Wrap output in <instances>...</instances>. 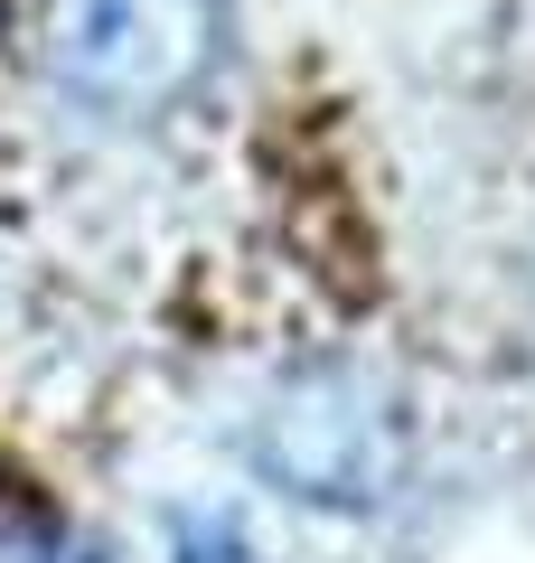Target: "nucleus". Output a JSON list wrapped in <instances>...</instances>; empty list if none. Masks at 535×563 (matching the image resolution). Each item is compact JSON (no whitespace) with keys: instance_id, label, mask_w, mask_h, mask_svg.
I'll use <instances>...</instances> for the list:
<instances>
[{"instance_id":"obj_1","label":"nucleus","mask_w":535,"mask_h":563,"mask_svg":"<svg viewBox=\"0 0 535 563\" xmlns=\"http://www.w3.org/2000/svg\"><path fill=\"white\" fill-rule=\"evenodd\" d=\"M226 57V0H57L47 76L113 122H160L207 95Z\"/></svg>"},{"instance_id":"obj_2","label":"nucleus","mask_w":535,"mask_h":563,"mask_svg":"<svg viewBox=\"0 0 535 563\" xmlns=\"http://www.w3.org/2000/svg\"><path fill=\"white\" fill-rule=\"evenodd\" d=\"M254 470L301 507H385L404 488V413L376 376L357 366H301L292 385L263 395Z\"/></svg>"},{"instance_id":"obj_3","label":"nucleus","mask_w":535,"mask_h":563,"mask_svg":"<svg viewBox=\"0 0 535 563\" xmlns=\"http://www.w3.org/2000/svg\"><path fill=\"white\" fill-rule=\"evenodd\" d=\"M170 563H263V544L226 507H188V517H170Z\"/></svg>"}]
</instances>
